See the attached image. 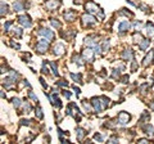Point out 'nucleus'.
<instances>
[{"label": "nucleus", "instance_id": "nucleus-1", "mask_svg": "<svg viewBox=\"0 0 154 144\" xmlns=\"http://www.w3.org/2000/svg\"><path fill=\"white\" fill-rule=\"evenodd\" d=\"M86 10H87L89 13H99V17H100V18H103V17H104L103 12H100V9H99V7H98L95 3H93V1H89V3L86 4Z\"/></svg>", "mask_w": 154, "mask_h": 144}, {"label": "nucleus", "instance_id": "nucleus-2", "mask_svg": "<svg viewBox=\"0 0 154 144\" xmlns=\"http://www.w3.org/2000/svg\"><path fill=\"white\" fill-rule=\"evenodd\" d=\"M48 40V39H46ZM45 39H41L40 41L37 43V45H36V50L38 51V53H45L46 50H48V48H49V41H46Z\"/></svg>", "mask_w": 154, "mask_h": 144}, {"label": "nucleus", "instance_id": "nucleus-3", "mask_svg": "<svg viewBox=\"0 0 154 144\" xmlns=\"http://www.w3.org/2000/svg\"><path fill=\"white\" fill-rule=\"evenodd\" d=\"M59 5H61V1H59V0H48V1H45V7L50 10L57 9Z\"/></svg>", "mask_w": 154, "mask_h": 144}, {"label": "nucleus", "instance_id": "nucleus-4", "mask_svg": "<svg viewBox=\"0 0 154 144\" xmlns=\"http://www.w3.org/2000/svg\"><path fill=\"white\" fill-rule=\"evenodd\" d=\"M95 22H96L95 18H94L91 14H85L82 17V23H84V26H91V25H94Z\"/></svg>", "mask_w": 154, "mask_h": 144}, {"label": "nucleus", "instance_id": "nucleus-5", "mask_svg": "<svg viewBox=\"0 0 154 144\" xmlns=\"http://www.w3.org/2000/svg\"><path fill=\"white\" fill-rule=\"evenodd\" d=\"M128 121H130V115H128V113L121 112V113L118 115V122H119L121 125H126Z\"/></svg>", "mask_w": 154, "mask_h": 144}, {"label": "nucleus", "instance_id": "nucleus-6", "mask_svg": "<svg viewBox=\"0 0 154 144\" xmlns=\"http://www.w3.org/2000/svg\"><path fill=\"white\" fill-rule=\"evenodd\" d=\"M38 35H41V36L46 37L48 40H53V39H54V34L51 32L50 30H48V28H41L40 31H38Z\"/></svg>", "mask_w": 154, "mask_h": 144}, {"label": "nucleus", "instance_id": "nucleus-7", "mask_svg": "<svg viewBox=\"0 0 154 144\" xmlns=\"http://www.w3.org/2000/svg\"><path fill=\"white\" fill-rule=\"evenodd\" d=\"M18 21H19V23L23 26V27H31V21H30V17H27V16H19V18H18Z\"/></svg>", "mask_w": 154, "mask_h": 144}, {"label": "nucleus", "instance_id": "nucleus-8", "mask_svg": "<svg viewBox=\"0 0 154 144\" xmlns=\"http://www.w3.org/2000/svg\"><path fill=\"white\" fill-rule=\"evenodd\" d=\"M91 103L94 106V110H95L96 112H100L101 110H104L101 106V102H100V98H93L91 99Z\"/></svg>", "mask_w": 154, "mask_h": 144}, {"label": "nucleus", "instance_id": "nucleus-9", "mask_svg": "<svg viewBox=\"0 0 154 144\" xmlns=\"http://www.w3.org/2000/svg\"><path fill=\"white\" fill-rule=\"evenodd\" d=\"M64 53V45L63 44H57L54 46V54L55 55H62Z\"/></svg>", "mask_w": 154, "mask_h": 144}, {"label": "nucleus", "instance_id": "nucleus-10", "mask_svg": "<svg viewBox=\"0 0 154 144\" xmlns=\"http://www.w3.org/2000/svg\"><path fill=\"white\" fill-rule=\"evenodd\" d=\"M84 58L89 60V62H93L94 57H93V50L91 49H85L84 50Z\"/></svg>", "mask_w": 154, "mask_h": 144}, {"label": "nucleus", "instance_id": "nucleus-11", "mask_svg": "<svg viewBox=\"0 0 154 144\" xmlns=\"http://www.w3.org/2000/svg\"><path fill=\"white\" fill-rule=\"evenodd\" d=\"M64 18H66V21H73L76 18V13L73 10H67L64 14Z\"/></svg>", "mask_w": 154, "mask_h": 144}, {"label": "nucleus", "instance_id": "nucleus-12", "mask_svg": "<svg viewBox=\"0 0 154 144\" xmlns=\"http://www.w3.org/2000/svg\"><path fill=\"white\" fill-rule=\"evenodd\" d=\"M85 44L86 45H89V46H95L96 45V41L94 40V36H89V37H86L85 39Z\"/></svg>", "mask_w": 154, "mask_h": 144}, {"label": "nucleus", "instance_id": "nucleus-13", "mask_svg": "<svg viewBox=\"0 0 154 144\" xmlns=\"http://www.w3.org/2000/svg\"><path fill=\"white\" fill-rule=\"evenodd\" d=\"M131 27V26H130V23H128V22H126V21H125V22H122V23H119V31H121V32H125V31H127V30L128 28H130Z\"/></svg>", "mask_w": 154, "mask_h": 144}, {"label": "nucleus", "instance_id": "nucleus-14", "mask_svg": "<svg viewBox=\"0 0 154 144\" xmlns=\"http://www.w3.org/2000/svg\"><path fill=\"white\" fill-rule=\"evenodd\" d=\"M153 55H154V51H150V53H149L147 57H145V59H144V66H148V64L152 62Z\"/></svg>", "mask_w": 154, "mask_h": 144}, {"label": "nucleus", "instance_id": "nucleus-15", "mask_svg": "<svg viewBox=\"0 0 154 144\" xmlns=\"http://www.w3.org/2000/svg\"><path fill=\"white\" fill-rule=\"evenodd\" d=\"M144 131L152 137V135H154V128L152 125H147V126H144Z\"/></svg>", "mask_w": 154, "mask_h": 144}, {"label": "nucleus", "instance_id": "nucleus-16", "mask_svg": "<svg viewBox=\"0 0 154 144\" xmlns=\"http://www.w3.org/2000/svg\"><path fill=\"white\" fill-rule=\"evenodd\" d=\"M147 34H148L149 37L154 35V26H153L152 23H148V25H147Z\"/></svg>", "mask_w": 154, "mask_h": 144}, {"label": "nucleus", "instance_id": "nucleus-17", "mask_svg": "<svg viewBox=\"0 0 154 144\" xmlns=\"http://www.w3.org/2000/svg\"><path fill=\"white\" fill-rule=\"evenodd\" d=\"M76 133H77V139L78 140H82L84 137H85V130L84 129H76Z\"/></svg>", "mask_w": 154, "mask_h": 144}, {"label": "nucleus", "instance_id": "nucleus-18", "mask_svg": "<svg viewBox=\"0 0 154 144\" xmlns=\"http://www.w3.org/2000/svg\"><path fill=\"white\" fill-rule=\"evenodd\" d=\"M13 8H14V10H16V12H19V10H22V9H23V4H22V3H19V1H16L14 4H13Z\"/></svg>", "mask_w": 154, "mask_h": 144}, {"label": "nucleus", "instance_id": "nucleus-19", "mask_svg": "<svg viewBox=\"0 0 154 144\" xmlns=\"http://www.w3.org/2000/svg\"><path fill=\"white\" fill-rule=\"evenodd\" d=\"M122 57H123V58H125L126 60H130V59L132 58V50H131V49L126 50L125 53H123V55H122Z\"/></svg>", "mask_w": 154, "mask_h": 144}, {"label": "nucleus", "instance_id": "nucleus-20", "mask_svg": "<svg viewBox=\"0 0 154 144\" xmlns=\"http://www.w3.org/2000/svg\"><path fill=\"white\" fill-rule=\"evenodd\" d=\"M100 102H101L103 108H107L108 107V104H109V99L107 97H100Z\"/></svg>", "mask_w": 154, "mask_h": 144}, {"label": "nucleus", "instance_id": "nucleus-21", "mask_svg": "<svg viewBox=\"0 0 154 144\" xmlns=\"http://www.w3.org/2000/svg\"><path fill=\"white\" fill-rule=\"evenodd\" d=\"M149 43H150V41H149L148 39H147V40H143V41L140 43V49H141V50H145V49H147V48L149 46Z\"/></svg>", "mask_w": 154, "mask_h": 144}, {"label": "nucleus", "instance_id": "nucleus-22", "mask_svg": "<svg viewBox=\"0 0 154 144\" xmlns=\"http://www.w3.org/2000/svg\"><path fill=\"white\" fill-rule=\"evenodd\" d=\"M134 41L135 43H141V41H143V37H141L140 34H135L134 35Z\"/></svg>", "mask_w": 154, "mask_h": 144}, {"label": "nucleus", "instance_id": "nucleus-23", "mask_svg": "<svg viewBox=\"0 0 154 144\" xmlns=\"http://www.w3.org/2000/svg\"><path fill=\"white\" fill-rule=\"evenodd\" d=\"M108 48H109V41L108 40H104V41H103V45H101V50L105 51Z\"/></svg>", "mask_w": 154, "mask_h": 144}, {"label": "nucleus", "instance_id": "nucleus-24", "mask_svg": "<svg viewBox=\"0 0 154 144\" xmlns=\"http://www.w3.org/2000/svg\"><path fill=\"white\" fill-rule=\"evenodd\" d=\"M71 77L73 78L76 82H81V75H75V73H71Z\"/></svg>", "mask_w": 154, "mask_h": 144}, {"label": "nucleus", "instance_id": "nucleus-25", "mask_svg": "<svg viewBox=\"0 0 154 144\" xmlns=\"http://www.w3.org/2000/svg\"><path fill=\"white\" fill-rule=\"evenodd\" d=\"M8 9V5L7 4H4V3H1V16H4V14H7V10Z\"/></svg>", "mask_w": 154, "mask_h": 144}, {"label": "nucleus", "instance_id": "nucleus-26", "mask_svg": "<svg viewBox=\"0 0 154 144\" xmlns=\"http://www.w3.org/2000/svg\"><path fill=\"white\" fill-rule=\"evenodd\" d=\"M13 106H14V107H17V108H18V107L21 106V100H19L18 98H14V99H13Z\"/></svg>", "mask_w": 154, "mask_h": 144}, {"label": "nucleus", "instance_id": "nucleus-27", "mask_svg": "<svg viewBox=\"0 0 154 144\" xmlns=\"http://www.w3.org/2000/svg\"><path fill=\"white\" fill-rule=\"evenodd\" d=\"M51 25H53L54 27H57V28H61V23H59L58 21H55V19H51Z\"/></svg>", "mask_w": 154, "mask_h": 144}, {"label": "nucleus", "instance_id": "nucleus-28", "mask_svg": "<svg viewBox=\"0 0 154 144\" xmlns=\"http://www.w3.org/2000/svg\"><path fill=\"white\" fill-rule=\"evenodd\" d=\"M73 59H75V63H77V64H78V66H82V64H84L82 62H81V58H80L78 55H77V57H75Z\"/></svg>", "mask_w": 154, "mask_h": 144}, {"label": "nucleus", "instance_id": "nucleus-29", "mask_svg": "<svg viewBox=\"0 0 154 144\" xmlns=\"http://www.w3.org/2000/svg\"><path fill=\"white\" fill-rule=\"evenodd\" d=\"M50 66H51V68H53L54 75L57 76V75H58V71H57V67H55V63H54V62H50Z\"/></svg>", "mask_w": 154, "mask_h": 144}, {"label": "nucleus", "instance_id": "nucleus-30", "mask_svg": "<svg viewBox=\"0 0 154 144\" xmlns=\"http://www.w3.org/2000/svg\"><path fill=\"white\" fill-rule=\"evenodd\" d=\"M36 116H37V119H42V112H41V108H37L36 110Z\"/></svg>", "mask_w": 154, "mask_h": 144}, {"label": "nucleus", "instance_id": "nucleus-31", "mask_svg": "<svg viewBox=\"0 0 154 144\" xmlns=\"http://www.w3.org/2000/svg\"><path fill=\"white\" fill-rule=\"evenodd\" d=\"M94 139H95V140H98V142H103V140H104V138H103L101 135H99V134H95Z\"/></svg>", "mask_w": 154, "mask_h": 144}, {"label": "nucleus", "instance_id": "nucleus-32", "mask_svg": "<svg viewBox=\"0 0 154 144\" xmlns=\"http://www.w3.org/2000/svg\"><path fill=\"white\" fill-rule=\"evenodd\" d=\"M82 104H84V107H85V110H86V111H91V107H90L89 104L86 103V100H84Z\"/></svg>", "mask_w": 154, "mask_h": 144}, {"label": "nucleus", "instance_id": "nucleus-33", "mask_svg": "<svg viewBox=\"0 0 154 144\" xmlns=\"http://www.w3.org/2000/svg\"><path fill=\"white\" fill-rule=\"evenodd\" d=\"M14 34L17 35V36H21V35H22V30H21V28H14Z\"/></svg>", "mask_w": 154, "mask_h": 144}, {"label": "nucleus", "instance_id": "nucleus-34", "mask_svg": "<svg viewBox=\"0 0 154 144\" xmlns=\"http://www.w3.org/2000/svg\"><path fill=\"white\" fill-rule=\"evenodd\" d=\"M28 95H30V97H31V98H32L33 100H35V102H37V98H36V95H35V94H33V93H32V91H30V93H28Z\"/></svg>", "mask_w": 154, "mask_h": 144}, {"label": "nucleus", "instance_id": "nucleus-35", "mask_svg": "<svg viewBox=\"0 0 154 144\" xmlns=\"http://www.w3.org/2000/svg\"><path fill=\"white\" fill-rule=\"evenodd\" d=\"M10 25H12V22H7V23H5V26H4V28L8 30V28L10 27Z\"/></svg>", "mask_w": 154, "mask_h": 144}, {"label": "nucleus", "instance_id": "nucleus-36", "mask_svg": "<svg viewBox=\"0 0 154 144\" xmlns=\"http://www.w3.org/2000/svg\"><path fill=\"white\" fill-rule=\"evenodd\" d=\"M21 122H22V125H30V121L28 120H22Z\"/></svg>", "mask_w": 154, "mask_h": 144}, {"label": "nucleus", "instance_id": "nucleus-37", "mask_svg": "<svg viewBox=\"0 0 154 144\" xmlns=\"http://www.w3.org/2000/svg\"><path fill=\"white\" fill-rule=\"evenodd\" d=\"M127 80H128V77H127V76H123V77H122V82H123V84H126Z\"/></svg>", "mask_w": 154, "mask_h": 144}, {"label": "nucleus", "instance_id": "nucleus-38", "mask_svg": "<svg viewBox=\"0 0 154 144\" xmlns=\"http://www.w3.org/2000/svg\"><path fill=\"white\" fill-rule=\"evenodd\" d=\"M59 85H61V86H67L68 84H67V82H64V81H61V82H59Z\"/></svg>", "mask_w": 154, "mask_h": 144}, {"label": "nucleus", "instance_id": "nucleus-39", "mask_svg": "<svg viewBox=\"0 0 154 144\" xmlns=\"http://www.w3.org/2000/svg\"><path fill=\"white\" fill-rule=\"evenodd\" d=\"M24 85L27 86V88H31V85H30V82H28L27 80H24Z\"/></svg>", "mask_w": 154, "mask_h": 144}, {"label": "nucleus", "instance_id": "nucleus-40", "mask_svg": "<svg viewBox=\"0 0 154 144\" xmlns=\"http://www.w3.org/2000/svg\"><path fill=\"white\" fill-rule=\"evenodd\" d=\"M139 143H148V140H147V139H140Z\"/></svg>", "mask_w": 154, "mask_h": 144}, {"label": "nucleus", "instance_id": "nucleus-41", "mask_svg": "<svg viewBox=\"0 0 154 144\" xmlns=\"http://www.w3.org/2000/svg\"><path fill=\"white\" fill-rule=\"evenodd\" d=\"M64 95H66V98H71V93H67V91H66Z\"/></svg>", "mask_w": 154, "mask_h": 144}, {"label": "nucleus", "instance_id": "nucleus-42", "mask_svg": "<svg viewBox=\"0 0 154 144\" xmlns=\"http://www.w3.org/2000/svg\"><path fill=\"white\" fill-rule=\"evenodd\" d=\"M152 108H153V110H154V103H153V104H152Z\"/></svg>", "mask_w": 154, "mask_h": 144}]
</instances>
